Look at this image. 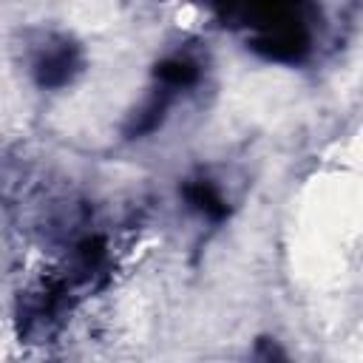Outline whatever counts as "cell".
Segmentation results:
<instances>
[{
	"mask_svg": "<svg viewBox=\"0 0 363 363\" xmlns=\"http://www.w3.org/2000/svg\"><path fill=\"white\" fill-rule=\"evenodd\" d=\"M79 71V54L74 45L62 43L57 48H48L40 60H37V82L43 88H62L74 79V74Z\"/></svg>",
	"mask_w": 363,
	"mask_h": 363,
	"instance_id": "7a4b0ae2",
	"label": "cell"
},
{
	"mask_svg": "<svg viewBox=\"0 0 363 363\" xmlns=\"http://www.w3.org/2000/svg\"><path fill=\"white\" fill-rule=\"evenodd\" d=\"M153 74H156V79H159L164 88H187V85H193L196 77H199L196 65L187 62V60H179V57H170V60L159 62Z\"/></svg>",
	"mask_w": 363,
	"mask_h": 363,
	"instance_id": "277c9868",
	"label": "cell"
},
{
	"mask_svg": "<svg viewBox=\"0 0 363 363\" xmlns=\"http://www.w3.org/2000/svg\"><path fill=\"white\" fill-rule=\"evenodd\" d=\"M216 6L224 20H235V26H255L258 37L303 23L298 17L301 0H216Z\"/></svg>",
	"mask_w": 363,
	"mask_h": 363,
	"instance_id": "6da1fadb",
	"label": "cell"
},
{
	"mask_svg": "<svg viewBox=\"0 0 363 363\" xmlns=\"http://www.w3.org/2000/svg\"><path fill=\"white\" fill-rule=\"evenodd\" d=\"M184 199L190 201L193 210H199L201 216L213 218V221H221L227 216V201L224 196L218 193V187L207 179H196V182H187L184 184Z\"/></svg>",
	"mask_w": 363,
	"mask_h": 363,
	"instance_id": "3957f363",
	"label": "cell"
}]
</instances>
